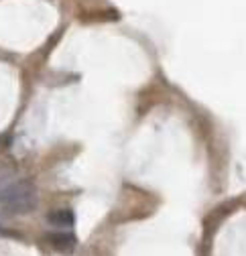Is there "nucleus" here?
Returning a JSON list of instances; mask_svg holds the SVG:
<instances>
[{
	"label": "nucleus",
	"mask_w": 246,
	"mask_h": 256,
	"mask_svg": "<svg viewBox=\"0 0 246 256\" xmlns=\"http://www.w3.org/2000/svg\"><path fill=\"white\" fill-rule=\"evenodd\" d=\"M39 206V191L30 181H14L0 189V208L10 216H24Z\"/></svg>",
	"instance_id": "obj_1"
},
{
	"label": "nucleus",
	"mask_w": 246,
	"mask_h": 256,
	"mask_svg": "<svg viewBox=\"0 0 246 256\" xmlns=\"http://www.w3.org/2000/svg\"><path fill=\"white\" fill-rule=\"evenodd\" d=\"M49 244L59 252H72L76 248V236L70 232H57L49 236Z\"/></svg>",
	"instance_id": "obj_2"
},
{
	"label": "nucleus",
	"mask_w": 246,
	"mask_h": 256,
	"mask_svg": "<svg viewBox=\"0 0 246 256\" xmlns=\"http://www.w3.org/2000/svg\"><path fill=\"white\" fill-rule=\"evenodd\" d=\"M49 224L55 228H72L76 224V218H74V212L70 210H57L53 214H49Z\"/></svg>",
	"instance_id": "obj_3"
}]
</instances>
